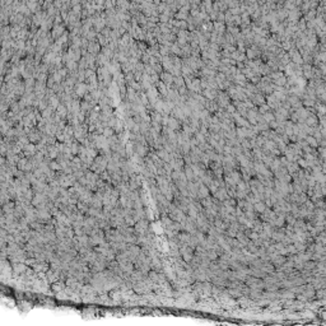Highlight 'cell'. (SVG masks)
<instances>
[{"instance_id":"cell-1","label":"cell","mask_w":326,"mask_h":326,"mask_svg":"<svg viewBox=\"0 0 326 326\" xmlns=\"http://www.w3.org/2000/svg\"><path fill=\"white\" fill-rule=\"evenodd\" d=\"M181 126H182V124L178 120H176L175 117H172V116L168 117V122H167V127L168 129H171V130H173V131H180Z\"/></svg>"},{"instance_id":"cell-9","label":"cell","mask_w":326,"mask_h":326,"mask_svg":"<svg viewBox=\"0 0 326 326\" xmlns=\"http://www.w3.org/2000/svg\"><path fill=\"white\" fill-rule=\"evenodd\" d=\"M273 84L276 85V87H284L285 88V85H287V78L285 77H282L279 79H276V81H274Z\"/></svg>"},{"instance_id":"cell-3","label":"cell","mask_w":326,"mask_h":326,"mask_svg":"<svg viewBox=\"0 0 326 326\" xmlns=\"http://www.w3.org/2000/svg\"><path fill=\"white\" fill-rule=\"evenodd\" d=\"M217 94H218V91H213L209 88L201 91V96L204 97L206 101H214L215 98H217Z\"/></svg>"},{"instance_id":"cell-7","label":"cell","mask_w":326,"mask_h":326,"mask_svg":"<svg viewBox=\"0 0 326 326\" xmlns=\"http://www.w3.org/2000/svg\"><path fill=\"white\" fill-rule=\"evenodd\" d=\"M157 157H158L159 159H162V161H163L164 163H168V162L171 161V158H170V153H168V152H166L164 149L158 150V152H157Z\"/></svg>"},{"instance_id":"cell-10","label":"cell","mask_w":326,"mask_h":326,"mask_svg":"<svg viewBox=\"0 0 326 326\" xmlns=\"http://www.w3.org/2000/svg\"><path fill=\"white\" fill-rule=\"evenodd\" d=\"M272 110H270V107L268 106V104H261V106L257 107V114H260V115H264V114H266V112H270Z\"/></svg>"},{"instance_id":"cell-15","label":"cell","mask_w":326,"mask_h":326,"mask_svg":"<svg viewBox=\"0 0 326 326\" xmlns=\"http://www.w3.org/2000/svg\"><path fill=\"white\" fill-rule=\"evenodd\" d=\"M256 209H257V210H264L262 203H257V204H256Z\"/></svg>"},{"instance_id":"cell-5","label":"cell","mask_w":326,"mask_h":326,"mask_svg":"<svg viewBox=\"0 0 326 326\" xmlns=\"http://www.w3.org/2000/svg\"><path fill=\"white\" fill-rule=\"evenodd\" d=\"M156 87H157L156 89H157V91L159 92V94H161V96H163V98H166V97H167V93H168V91H167V87H166V84H164L163 82H161V81H159V82H157V83H156Z\"/></svg>"},{"instance_id":"cell-2","label":"cell","mask_w":326,"mask_h":326,"mask_svg":"<svg viewBox=\"0 0 326 326\" xmlns=\"http://www.w3.org/2000/svg\"><path fill=\"white\" fill-rule=\"evenodd\" d=\"M305 124L308 126V127H311V129L317 127V125H318V120H317V117H316V115H315V114H310V115L305 119Z\"/></svg>"},{"instance_id":"cell-6","label":"cell","mask_w":326,"mask_h":326,"mask_svg":"<svg viewBox=\"0 0 326 326\" xmlns=\"http://www.w3.org/2000/svg\"><path fill=\"white\" fill-rule=\"evenodd\" d=\"M305 140H306V143H307V145H308L310 148H312V149H317L318 143H317V140L312 137V135H307V137L305 138Z\"/></svg>"},{"instance_id":"cell-8","label":"cell","mask_w":326,"mask_h":326,"mask_svg":"<svg viewBox=\"0 0 326 326\" xmlns=\"http://www.w3.org/2000/svg\"><path fill=\"white\" fill-rule=\"evenodd\" d=\"M173 85L176 88H180V87H183L185 85V81H183V77L180 75V77H175L173 78Z\"/></svg>"},{"instance_id":"cell-13","label":"cell","mask_w":326,"mask_h":326,"mask_svg":"<svg viewBox=\"0 0 326 326\" xmlns=\"http://www.w3.org/2000/svg\"><path fill=\"white\" fill-rule=\"evenodd\" d=\"M224 111H226L227 114H228V115H231V116H232L233 114H236V107H235V106H233V104H232V103H229V104H228V106H226V108H224Z\"/></svg>"},{"instance_id":"cell-4","label":"cell","mask_w":326,"mask_h":326,"mask_svg":"<svg viewBox=\"0 0 326 326\" xmlns=\"http://www.w3.org/2000/svg\"><path fill=\"white\" fill-rule=\"evenodd\" d=\"M159 81L163 82L166 85H168V84L173 83V77H172V74L168 71H162L161 74H159Z\"/></svg>"},{"instance_id":"cell-14","label":"cell","mask_w":326,"mask_h":326,"mask_svg":"<svg viewBox=\"0 0 326 326\" xmlns=\"http://www.w3.org/2000/svg\"><path fill=\"white\" fill-rule=\"evenodd\" d=\"M268 125H269V129H270V130H275V129L278 127V122L274 120V121H272V122H269Z\"/></svg>"},{"instance_id":"cell-11","label":"cell","mask_w":326,"mask_h":326,"mask_svg":"<svg viewBox=\"0 0 326 326\" xmlns=\"http://www.w3.org/2000/svg\"><path fill=\"white\" fill-rule=\"evenodd\" d=\"M262 119H264V121H265L266 124H269V122L274 121V114H273V111L264 114V115H262Z\"/></svg>"},{"instance_id":"cell-12","label":"cell","mask_w":326,"mask_h":326,"mask_svg":"<svg viewBox=\"0 0 326 326\" xmlns=\"http://www.w3.org/2000/svg\"><path fill=\"white\" fill-rule=\"evenodd\" d=\"M159 55L163 58V56H168L170 55V47H166V46H159Z\"/></svg>"}]
</instances>
